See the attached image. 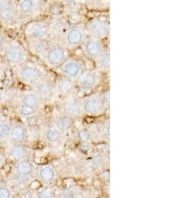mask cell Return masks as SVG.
I'll use <instances>...</instances> for the list:
<instances>
[{"instance_id": "cell-1", "label": "cell", "mask_w": 176, "mask_h": 198, "mask_svg": "<svg viewBox=\"0 0 176 198\" xmlns=\"http://www.w3.org/2000/svg\"><path fill=\"white\" fill-rule=\"evenodd\" d=\"M88 37L85 25L77 24L69 26L63 36V41L69 47H76L81 44Z\"/></svg>"}, {"instance_id": "cell-2", "label": "cell", "mask_w": 176, "mask_h": 198, "mask_svg": "<svg viewBox=\"0 0 176 198\" xmlns=\"http://www.w3.org/2000/svg\"><path fill=\"white\" fill-rule=\"evenodd\" d=\"M85 27L89 37L102 39L109 35V22L101 17H94L88 21Z\"/></svg>"}, {"instance_id": "cell-3", "label": "cell", "mask_w": 176, "mask_h": 198, "mask_svg": "<svg viewBox=\"0 0 176 198\" xmlns=\"http://www.w3.org/2000/svg\"><path fill=\"white\" fill-rule=\"evenodd\" d=\"M83 44V49L86 54H87L90 56L97 57L104 54V46L100 39L92 37L87 38Z\"/></svg>"}, {"instance_id": "cell-4", "label": "cell", "mask_w": 176, "mask_h": 198, "mask_svg": "<svg viewBox=\"0 0 176 198\" xmlns=\"http://www.w3.org/2000/svg\"><path fill=\"white\" fill-rule=\"evenodd\" d=\"M69 26L65 17L58 16L52 20L50 27H49L50 32L52 33L55 37H58V38H62Z\"/></svg>"}, {"instance_id": "cell-5", "label": "cell", "mask_w": 176, "mask_h": 198, "mask_svg": "<svg viewBox=\"0 0 176 198\" xmlns=\"http://www.w3.org/2000/svg\"><path fill=\"white\" fill-rule=\"evenodd\" d=\"M66 50L62 45L54 46L48 53V60L50 64L53 66H57L61 63L66 57Z\"/></svg>"}, {"instance_id": "cell-6", "label": "cell", "mask_w": 176, "mask_h": 198, "mask_svg": "<svg viewBox=\"0 0 176 198\" xmlns=\"http://www.w3.org/2000/svg\"><path fill=\"white\" fill-rule=\"evenodd\" d=\"M63 70L67 75L75 77L79 74L81 66L78 63L75 61H69L65 63L63 67Z\"/></svg>"}, {"instance_id": "cell-7", "label": "cell", "mask_w": 176, "mask_h": 198, "mask_svg": "<svg viewBox=\"0 0 176 198\" xmlns=\"http://www.w3.org/2000/svg\"><path fill=\"white\" fill-rule=\"evenodd\" d=\"M31 32L34 37L42 38L48 35L50 33V29L46 25H36L32 28Z\"/></svg>"}, {"instance_id": "cell-8", "label": "cell", "mask_w": 176, "mask_h": 198, "mask_svg": "<svg viewBox=\"0 0 176 198\" xmlns=\"http://www.w3.org/2000/svg\"><path fill=\"white\" fill-rule=\"evenodd\" d=\"M96 77L92 73H87L81 77V85L84 87H91L96 83Z\"/></svg>"}, {"instance_id": "cell-9", "label": "cell", "mask_w": 176, "mask_h": 198, "mask_svg": "<svg viewBox=\"0 0 176 198\" xmlns=\"http://www.w3.org/2000/svg\"><path fill=\"white\" fill-rule=\"evenodd\" d=\"M85 111L88 113L95 114L100 112L101 109V106L100 102L97 100H91L87 102L84 105Z\"/></svg>"}, {"instance_id": "cell-10", "label": "cell", "mask_w": 176, "mask_h": 198, "mask_svg": "<svg viewBox=\"0 0 176 198\" xmlns=\"http://www.w3.org/2000/svg\"><path fill=\"white\" fill-rule=\"evenodd\" d=\"M38 77V71L32 68H26L23 71V77L28 81H35Z\"/></svg>"}, {"instance_id": "cell-11", "label": "cell", "mask_w": 176, "mask_h": 198, "mask_svg": "<svg viewBox=\"0 0 176 198\" xmlns=\"http://www.w3.org/2000/svg\"><path fill=\"white\" fill-rule=\"evenodd\" d=\"M98 65L103 70H107L110 67V54H102L100 55Z\"/></svg>"}, {"instance_id": "cell-12", "label": "cell", "mask_w": 176, "mask_h": 198, "mask_svg": "<svg viewBox=\"0 0 176 198\" xmlns=\"http://www.w3.org/2000/svg\"><path fill=\"white\" fill-rule=\"evenodd\" d=\"M40 176L44 181L50 182L54 178V173L52 169H51L50 168H45V169L41 170Z\"/></svg>"}, {"instance_id": "cell-13", "label": "cell", "mask_w": 176, "mask_h": 198, "mask_svg": "<svg viewBox=\"0 0 176 198\" xmlns=\"http://www.w3.org/2000/svg\"><path fill=\"white\" fill-rule=\"evenodd\" d=\"M21 51L17 47H13L8 54V58L12 62H17L21 58Z\"/></svg>"}, {"instance_id": "cell-14", "label": "cell", "mask_w": 176, "mask_h": 198, "mask_svg": "<svg viewBox=\"0 0 176 198\" xmlns=\"http://www.w3.org/2000/svg\"><path fill=\"white\" fill-rule=\"evenodd\" d=\"M72 125L71 120L68 118H63L60 119L58 122V126L59 130L65 131L69 129Z\"/></svg>"}, {"instance_id": "cell-15", "label": "cell", "mask_w": 176, "mask_h": 198, "mask_svg": "<svg viewBox=\"0 0 176 198\" xmlns=\"http://www.w3.org/2000/svg\"><path fill=\"white\" fill-rule=\"evenodd\" d=\"M18 170L22 174H28L32 170V166L30 162L23 161L18 165Z\"/></svg>"}, {"instance_id": "cell-16", "label": "cell", "mask_w": 176, "mask_h": 198, "mask_svg": "<svg viewBox=\"0 0 176 198\" xmlns=\"http://www.w3.org/2000/svg\"><path fill=\"white\" fill-rule=\"evenodd\" d=\"M12 138L16 141H21L24 138V131L21 128L17 127L13 129L11 133Z\"/></svg>"}, {"instance_id": "cell-17", "label": "cell", "mask_w": 176, "mask_h": 198, "mask_svg": "<svg viewBox=\"0 0 176 198\" xmlns=\"http://www.w3.org/2000/svg\"><path fill=\"white\" fill-rule=\"evenodd\" d=\"M59 89L63 93H69L73 89V84L69 81H62L59 83Z\"/></svg>"}, {"instance_id": "cell-18", "label": "cell", "mask_w": 176, "mask_h": 198, "mask_svg": "<svg viewBox=\"0 0 176 198\" xmlns=\"http://www.w3.org/2000/svg\"><path fill=\"white\" fill-rule=\"evenodd\" d=\"M11 154L15 158L19 159L24 156V149L23 147H21V146H17V147H15L13 149Z\"/></svg>"}, {"instance_id": "cell-19", "label": "cell", "mask_w": 176, "mask_h": 198, "mask_svg": "<svg viewBox=\"0 0 176 198\" xmlns=\"http://www.w3.org/2000/svg\"><path fill=\"white\" fill-rule=\"evenodd\" d=\"M60 137L59 132L55 130H50L47 133V138L50 141H56Z\"/></svg>"}, {"instance_id": "cell-20", "label": "cell", "mask_w": 176, "mask_h": 198, "mask_svg": "<svg viewBox=\"0 0 176 198\" xmlns=\"http://www.w3.org/2000/svg\"><path fill=\"white\" fill-rule=\"evenodd\" d=\"M37 102V99L34 95H27L24 98V103L26 105L29 106H35Z\"/></svg>"}, {"instance_id": "cell-21", "label": "cell", "mask_w": 176, "mask_h": 198, "mask_svg": "<svg viewBox=\"0 0 176 198\" xmlns=\"http://www.w3.org/2000/svg\"><path fill=\"white\" fill-rule=\"evenodd\" d=\"M67 110L69 113L71 114L77 115L80 113V108L79 106L76 104H71L67 107Z\"/></svg>"}, {"instance_id": "cell-22", "label": "cell", "mask_w": 176, "mask_h": 198, "mask_svg": "<svg viewBox=\"0 0 176 198\" xmlns=\"http://www.w3.org/2000/svg\"><path fill=\"white\" fill-rule=\"evenodd\" d=\"M33 3L31 0H24L21 5V7L24 11H28L32 9Z\"/></svg>"}, {"instance_id": "cell-23", "label": "cell", "mask_w": 176, "mask_h": 198, "mask_svg": "<svg viewBox=\"0 0 176 198\" xmlns=\"http://www.w3.org/2000/svg\"><path fill=\"white\" fill-rule=\"evenodd\" d=\"M9 134V128L5 124L0 125V136L6 137Z\"/></svg>"}, {"instance_id": "cell-24", "label": "cell", "mask_w": 176, "mask_h": 198, "mask_svg": "<svg viewBox=\"0 0 176 198\" xmlns=\"http://www.w3.org/2000/svg\"><path fill=\"white\" fill-rule=\"evenodd\" d=\"M1 10V15L4 19H8L12 15V11L10 7L9 8H6V9H2Z\"/></svg>"}, {"instance_id": "cell-25", "label": "cell", "mask_w": 176, "mask_h": 198, "mask_svg": "<svg viewBox=\"0 0 176 198\" xmlns=\"http://www.w3.org/2000/svg\"><path fill=\"white\" fill-rule=\"evenodd\" d=\"M79 138H80V139L81 141H88L89 139L90 135H89L88 132L87 130H81L79 132Z\"/></svg>"}, {"instance_id": "cell-26", "label": "cell", "mask_w": 176, "mask_h": 198, "mask_svg": "<svg viewBox=\"0 0 176 198\" xmlns=\"http://www.w3.org/2000/svg\"><path fill=\"white\" fill-rule=\"evenodd\" d=\"M21 112L24 115H29L33 112V109L32 107L29 106H24L22 109H21Z\"/></svg>"}, {"instance_id": "cell-27", "label": "cell", "mask_w": 176, "mask_h": 198, "mask_svg": "<svg viewBox=\"0 0 176 198\" xmlns=\"http://www.w3.org/2000/svg\"><path fill=\"white\" fill-rule=\"evenodd\" d=\"M9 197V192L5 188H0V198H7Z\"/></svg>"}, {"instance_id": "cell-28", "label": "cell", "mask_w": 176, "mask_h": 198, "mask_svg": "<svg viewBox=\"0 0 176 198\" xmlns=\"http://www.w3.org/2000/svg\"><path fill=\"white\" fill-rule=\"evenodd\" d=\"M58 2L66 4V6L72 5V4H75L79 2V0H58Z\"/></svg>"}, {"instance_id": "cell-29", "label": "cell", "mask_w": 176, "mask_h": 198, "mask_svg": "<svg viewBox=\"0 0 176 198\" xmlns=\"http://www.w3.org/2000/svg\"><path fill=\"white\" fill-rule=\"evenodd\" d=\"M10 7V3L6 0H3V1H0V10L2 9H6Z\"/></svg>"}, {"instance_id": "cell-30", "label": "cell", "mask_w": 176, "mask_h": 198, "mask_svg": "<svg viewBox=\"0 0 176 198\" xmlns=\"http://www.w3.org/2000/svg\"><path fill=\"white\" fill-rule=\"evenodd\" d=\"M109 96V94H107V95L106 96V101L108 102V103H110V97Z\"/></svg>"}, {"instance_id": "cell-31", "label": "cell", "mask_w": 176, "mask_h": 198, "mask_svg": "<svg viewBox=\"0 0 176 198\" xmlns=\"http://www.w3.org/2000/svg\"><path fill=\"white\" fill-rule=\"evenodd\" d=\"M110 127H108V131H108V135H110Z\"/></svg>"}]
</instances>
